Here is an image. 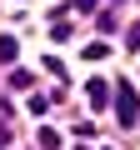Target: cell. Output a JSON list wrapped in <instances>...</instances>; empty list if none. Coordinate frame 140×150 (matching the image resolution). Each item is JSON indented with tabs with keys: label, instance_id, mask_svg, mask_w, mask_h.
<instances>
[{
	"label": "cell",
	"instance_id": "8992f818",
	"mask_svg": "<svg viewBox=\"0 0 140 150\" xmlns=\"http://www.w3.org/2000/svg\"><path fill=\"white\" fill-rule=\"evenodd\" d=\"M70 5H75V10H95V0H70Z\"/></svg>",
	"mask_w": 140,
	"mask_h": 150
},
{
	"label": "cell",
	"instance_id": "6da1fadb",
	"mask_svg": "<svg viewBox=\"0 0 140 150\" xmlns=\"http://www.w3.org/2000/svg\"><path fill=\"white\" fill-rule=\"evenodd\" d=\"M115 115H120V125H125V130H130V125L140 120V100H135V90H130L125 80L115 85Z\"/></svg>",
	"mask_w": 140,
	"mask_h": 150
},
{
	"label": "cell",
	"instance_id": "5b68a950",
	"mask_svg": "<svg viewBox=\"0 0 140 150\" xmlns=\"http://www.w3.org/2000/svg\"><path fill=\"white\" fill-rule=\"evenodd\" d=\"M55 145H60V135L55 130H40V150H55Z\"/></svg>",
	"mask_w": 140,
	"mask_h": 150
},
{
	"label": "cell",
	"instance_id": "277c9868",
	"mask_svg": "<svg viewBox=\"0 0 140 150\" xmlns=\"http://www.w3.org/2000/svg\"><path fill=\"white\" fill-rule=\"evenodd\" d=\"M10 85H15V90H25V85H35V75H30V70H15V75H10Z\"/></svg>",
	"mask_w": 140,
	"mask_h": 150
},
{
	"label": "cell",
	"instance_id": "3957f363",
	"mask_svg": "<svg viewBox=\"0 0 140 150\" xmlns=\"http://www.w3.org/2000/svg\"><path fill=\"white\" fill-rule=\"evenodd\" d=\"M15 50H20V45H15V35H0V60H5V65L15 60Z\"/></svg>",
	"mask_w": 140,
	"mask_h": 150
},
{
	"label": "cell",
	"instance_id": "7a4b0ae2",
	"mask_svg": "<svg viewBox=\"0 0 140 150\" xmlns=\"http://www.w3.org/2000/svg\"><path fill=\"white\" fill-rule=\"evenodd\" d=\"M85 95H90V105H95V110H105V105H110V85L100 80V75H95V80L85 85Z\"/></svg>",
	"mask_w": 140,
	"mask_h": 150
}]
</instances>
